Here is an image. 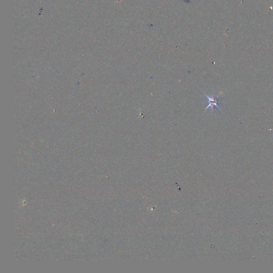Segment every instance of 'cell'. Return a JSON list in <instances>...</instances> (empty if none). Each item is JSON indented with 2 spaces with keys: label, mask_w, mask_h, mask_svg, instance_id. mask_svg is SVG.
<instances>
[{
  "label": "cell",
  "mask_w": 273,
  "mask_h": 273,
  "mask_svg": "<svg viewBox=\"0 0 273 273\" xmlns=\"http://www.w3.org/2000/svg\"><path fill=\"white\" fill-rule=\"evenodd\" d=\"M205 96L207 99V104H208V105L205 108V111L209 107L211 108L212 110H213V108L215 106L217 107L219 110H220V108L218 105V103L219 102H218L217 98L215 95L213 94V95H211V96H208L207 94H205Z\"/></svg>",
  "instance_id": "6da1fadb"
}]
</instances>
